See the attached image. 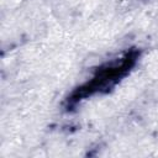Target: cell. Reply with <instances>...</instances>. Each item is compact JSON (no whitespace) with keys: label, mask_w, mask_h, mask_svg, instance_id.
I'll list each match as a JSON object with an SVG mask.
<instances>
[{"label":"cell","mask_w":158,"mask_h":158,"mask_svg":"<svg viewBox=\"0 0 158 158\" xmlns=\"http://www.w3.org/2000/svg\"><path fill=\"white\" fill-rule=\"evenodd\" d=\"M135 58L136 57L132 53H128L123 58H120V59L107 63L104 68L98 70V73L94 75V78L90 81H88L85 85L79 88L78 91H75L74 100H78L79 98H83L86 95H90L101 89L109 88L111 84L117 81L127 70H130V68L133 65V63L136 60Z\"/></svg>","instance_id":"obj_1"}]
</instances>
